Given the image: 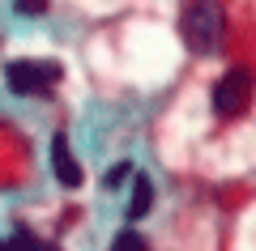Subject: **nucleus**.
<instances>
[{"label":"nucleus","mask_w":256,"mask_h":251,"mask_svg":"<svg viewBox=\"0 0 256 251\" xmlns=\"http://www.w3.org/2000/svg\"><path fill=\"white\" fill-rule=\"evenodd\" d=\"M252 90H256L252 72H248V68H230L226 77H222L218 85H214V111H218L222 119L244 115V111H248V102H252Z\"/></svg>","instance_id":"nucleus-3"},{"label":"nucleus","mask_w":256,"mask_h":251,"mask_svg":"<svg viewBox=\"0 0 256 251\" xmlns=\"http://www.w3.org/2000/svg\"><path fill=\"white\" fill-rule=\"evenodd\" d=\"M150 200H154V188H150V179H137V188H132V205H128V217H146Z\"/></svg>","instance_id":"nucleus-6"},{"label":"nucleus","mask_w":256,"mask_h":251,"mask_svg":"<svg viewBox=\"0 0 256 251\" xmlns=\"http://www.w3.org/2000/svg\"><path fill=\"white\" fill-rule=\"evenodd\" d=\"M111 251H146V239H141V234H132V230H124V234H116Z\"/></svg>","instance_id":"nucleus-7"},{"label":"nucleus","mask_w":256,"mask_h":251,"mask_svg":"<svg viewBox=\"0 0 256 251\" xmlns=\"http://www.w3.org/2000/svg\"><path fill=\"white\" fill-rule=\"evenodd\" d=\"M180 34L192 51H218L222 47V13L214 0H184V13H180Z\"/></svg>","instance_id":"nucleus-1"},{"label":"nucleus","mask_w":256,"mask_h":251,"mask_svg":"<svg viewBox=\"0 0 256 251\" xmlns=\"http://www.w3.org/2000/svg\"><path fill=\"white\" fill-rule=\"evenodd\" d=\"M52 171H56V179H60L64 188H77V183H82V166H77V158H73V149H68L64 136L52 141Z\"/></svg>","instance_id":"nucleus-4"},{"label":"nucleus","mask_w":256,"mask_h":251,"mask_svg":"<svg viewBox=\"0 0 256 251\" xmlns=\"http://www.w3.org/2000/svg\"><path fill=\"white\" fill-rule=\"evenodd\" d=\"M13 9H18L22 17H43V13H47V0H13Z\"/></svg>","instance_id":"nucleus-8"},{"label":"nucleus","mask_w":256,"mask_h":251,"mask_svg":"<svg viewBox=\"0 0 256 251\" xmlns=\"http://www.w3.org/2000/svg\"><path fill=\"white\" fill-rule=\"evenodd\" d=\"M0 251H56V247H43V243H38L30 230H18L13 239H4V243H0Z\"/></svg>","instance_id":"nucleus-5"},{"label":"nucleus","mask_w":256,"mask_h":251,"mask_svg":"<svg viewBox=\"0 0 256 251\" xmlns=\"http://www.w3.org/2000/svg\"><path fill=\"white\" fill-rule=\"evenodd\" d=\"M60 77L64 68L56 60H13L4 68V81H9L13 94H52Z\"/></svg>","instance_id":"nucleus-2"},{"label":"nucleus","mask_w":256,"mask_h":251,"mask_svg":"<svg viewBox=\"0 0 256 251\" xmlns=\"http://www.w3.org/2000/svg\"><path fill=\"white\" fill-rule=\"evenodd\" d=\"M128 171H132L128 162H124V166H111V175H107V188H120V183L128 179Z\"/></svg>","instance_id":"nucleus-9"}]
</instances>
